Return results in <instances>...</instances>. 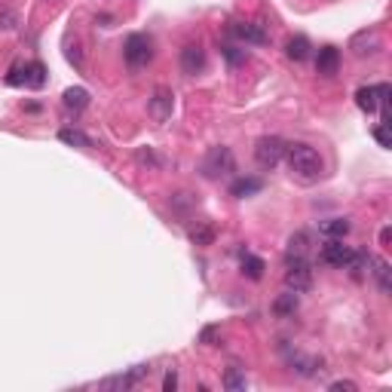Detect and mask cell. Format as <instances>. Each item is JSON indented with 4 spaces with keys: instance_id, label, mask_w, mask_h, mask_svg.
Listing matches in <instances>:
<instances>
[{
    "instance_id": "1",
    "label": "cell",
    "mask_w": 392,
    "mask_h": 392,
    "mask_svg": "<svg viewBox=\"0 0 392 392\" xmlns=\"http://www.w3.org/2000/svg\"><path fill=\"white\" fill-rule=\"evenodd\" d=\"M285 160H288V169H292L297 178L304 184H313L322 178V156L316 147L304 144V142H294V144H285Z\"/></svg>"
},
{
    "instance_id": "2",
    "label": "cell",
    "mask_w": 392,
    "mask_h": 392,
    "mask_svg": "<svg viewBox=\"0 0 392 392\" xmlns=\"http://www.w3.org/2000/svg\"><path fill=\"white\" fill-rule=\"evenodd\" d=\"M285 285H288V292H294V294L310 292V288H313V264H310V258L285 255Z\"/></svg>"
},
{
    "instance_id": "3",
    "label": "cell",
    "mask_w": 392,
    "mask_h": 392,
    "mask_svg": "<svg viewBox=\"0 0 392 392\" xmlns=\"http://www.w3.org/2000/svg\"><path fill=\"white\" fill-rule=\"evenodd\" d=\"M233 169H236V160H233V151L230 147H212L209 154L202 156V163H200V172H202V178H224V175H230Z\"/></svg>"
},
{
    "instance_id": "4",
    "label": "cell",
    "mask_w": 392,
    "mask_h": 392,
    "mask_svg": "<svg viewBox=\"0 0 392 392\" xmlns=\"http://www.w3.org/2000/svg\"><path fill=\"white\" fill-rule=\"evenodd\" d=\"M285 160V142L282 138H276V135H264V138H258V144H255V163L260 166V169H276L279 163Z\"/></svg>"
},
{
    "instance_id": "5",
    "label": "cell",
    "mask_w": 392,
    "mask_h": 392,
    "mask_svg": "<svg viewBox=\"0 0 392 392\" xmlns=\"http://www.w3.org/2000/svg\"><path fill=\"white\" fill-rule=\"evenodd\" d=\"M123 55H126L129 68H144V64H151V59H154V40L147 34H129Z\"/></svg>"
},
{
    "instance_id": "6",
    "label": "cell",
    "mask_w": 392,
    "mask_h": 392,
    "mask_svg": "<svg viewBox=\"0 0 392 392\" xmlns=\"http://www.w3.org/2000/svg\"><path fill=\"white\" fill-rule=\"evenodd\" d=\"M380 50H384V34H380L377 28H365V31L350 37V52L356 55V59H371V55H377Z\"/></svg>"
},
{
    "instance_id": "7",
    "label": "cell",
    "mask_w": 392,
    "mask_h": 392,
    "mask_svg": "<svg viewBox=\"0 0 392 392\" xmlns=\"http://www.w3.org/2000/svg\"><path fill=\"white\" fill-rule=\"evenodd\" d=\"M172 108H175V96L169 86H156L154 96L147 98V114H151L154 123H166L172 117Z\"/></svg>"
},
{
    "instance_id": "8",
    "label": "cell",
    "mask_w": 392,
    "mask_h": 392,
    "mask_svg": "<svg viewBox=\"0 0 392 392\" xmlns=\"http://www.w3.org/2000/svg\"><path fill=\"white\" fill-rule=\"evenodd\" d=\"M352 255H356V248L343 246V239H325V246L319 251V260H322V264H331V267L347 270L350 260H352Z\"/></svg>"
},
{
    "instance_id": "9",
    "label": "cell",
    "mask_w": 392,
    "mask_h": 392,
    "mask_svg": "<svg viewBox=\"0 0 392 392\" xmlns=\"http://www.w3.org/2000/svg\"><path fill=\"white\" fill-rule=\"evenodd\" d=\"M230 31H233V37H239L242 43H251V46L270 43V34L264 31V25H258V22H233Z\"/></svg>"
},
{
    "instance_id": "10",
    "label": "cell",
    "mask_w": 392,
    "mask_h": 392,
    "mask_svg": "<svg viewBox=\"0 0 392 392\" xmlns=\"http://www.w3.org/2000/svg\"><path fill=\"white\" fill-rule=\"evenodd\" d=\"M181 71L188 74V77H196V74L205 71V50H202V43H188L181 50Z\"/></svg>"
},
{
    "instance_id": "11",
    "label": "cell",
    "mask_w": 392,
    "mask_h": 392,
    "mask_svg": "<svg viewBox=\"0 0 392 392\" xmlns=\"http://www.w3.org/2000/svg\"><path fill=\"white\" fill-rule=\"evenodd\" d=\"M151 374V368L147 365H135L132 371H129V374H120V377H110V380H105V389H132V386H138L142 384V380Z\"/></svg>"
},
{
    "instance_id": "12",
    "label": "cell",
    "mask_w": 392,
    "mask_h": 392,
    "mask_svg": "<svg viewBox=\"0 0 392 392\" xmlns=\"http://www.w3.org/2000/svg\"><path fill=\"white\" fill-rule=\"evenodd\" d=\"M340 68V52L334 50V46H322L319 55H316V74H322V77H334Z\"/></svg>"
},
{
    "instance_id": "13",
    "label": "cell",
    "mask_w": 392,
    "mask_h": 392,
    "mask_svg": "<svg viewBox=\"0 0 392 392\" xmlns=\"http://www.w3.org/2000/svg\"><path fill=\"white\" fill-rule=\"evenodd\" d=\"M62 105L68 108V110H74V114H80V110H86V108H89V92L83 89V86H71V89H64Z\"/></svg>"
},
{
    "instance_id": "14",
    "label": "cell",
    "mask_w": 392,
    "mask_h": 392,
    "mask_svg": "<svg viewBox=\"0 0 392 392\" xmlns=\"http://www.w3.org/2000/svg\"><path fill=\"white\" fill-rule=\"evenodd\" d=\"M46 83V68L40 62H31V64H25L22 68V86L28 89H40Z\"/></svg>"
},
{
    "instance_id": "15",
    "label": "cell",
    "mask_w": 392,
    "mask_h": 392,
    "mask_svg": "<svg viewBox=\"0 0 392 392\" xmlns=\"http://www.w3.org/2000/svg\"><path fill=\"white\" fill-rule=\"evenodd\" d=\"M352 224L347 218H328V221H319V233L328 239H343L350 233Z\"/></svg>"
},
{
    "instance_id": "16",
    "label": "cell",
    "mask_w": 392,
    "mask_h": 392,
    "mask_svg": "<svg viewBox=\"0 0 392 392\" xmlns=\"http://www.w3.org/2000/svg\"><path fill=\"white\" fill-rule=\"evenodd\" d=\"M260 188H264V181H260V178H236V181L230 184V196H236V200H246V196L260 193Z\"/></svg>"
},
{
    "instance_id": "17",
    "label": "cell",
    "mask_w": 392,
    "mask_h": 392,
    "mask_svg": "<svg viewBox=\"0 0 392 392\" xmlns=\"http://www.w3.org/2000/svg\"><path fill=\"white\" fill-rule=\"evenodd\" d=\"M292 371H297L301 377H313L316 371H322V362L313 359V356H301V352H294V356H292Z\"/></svg>"
},
{
    "instance_id": "18",
    "label": "cell",
    "mask_w": 392,
    "mask_h": 392,
    "mask_svg": "<svg viewBox=\"0 0 392 392\" xmlns=\"http://www.w3.org/2000/svg\"><path fill=\"white\" fill-rule=\"evenodd\" d=\"M371 267H374V279H377V285H380V292L389 294L392 292V270H389V260L384 258H371Z\"/></svg>"
},
{
    "instance_id": "19",
    "label": "cell",
    "mask_w": 392,
    "mask_h": 392,
    "mask_svg": "<svg viewBox=\"0 0 392 392\" xmlns=\"http://www.w3.org/2000/svg\"><path fill=\"white\" fill-rule=\"evenodd\" d=\"M310 242L313 236L306 230H297L292 233V239H288V255H301V258H310Z\"/></svg>"
},
{
    "instance_id": "20",
    "label": "cell",
    "mask_w": 392,
    "mask_h": 392,
    "mask_svg": "<svg viewBox=\"0 0 392 392\" xmlns=\"http://www.w3.org/2000/svg\"><path fill=\"white\" fill-rule=\"evenodd\" d=\"M285 55L292 62H304L306 55H310V40H306V37H301V34L292 37V40L285 43Z\"/></svg>"
},
{
    "instance_id": "21",
    "label": "cell",
    "mask_w": 392,
    "mask_h": 392,
    "mask_svg": "<svg viewBox=\"0 0 392 392\" xmlns=\"http://www.w3.org/2000/svg\"><path fill=\"white\" fill-rule=\"evenodd\" d=\"M356 105L365 110V114H374L377 105H380V98H377V86H362L356 92Z\"/></svg>"
},
{
    "instance_id": "22",
    "label": "cell",
    "mask_w": 392,
    "mask_h": 392,
    "mask_svg": "<svg viewBox=\"0 0 392 392\" xmlns=\"http://www.w3.org/2000/svg\"><path fill=\"white\" fill-rule=\"evenodd\" d=\"M264 260H260L258 255H251V251H242V273H246L248 279H255V282H258V279L260 276H264Z\"/></svg>"
},
{
    "instance_id": "23",
    "label": "cell",
    "mask_w": 392,
    "mask_h": 392,
    "mask_svg": "<svg viewBox=\"0 0 392 392\" xmlns=\"http://www.w3.org/2000/svg\"><path fill=\"white\" fill-rule=\"evenodd\" d=\"M59 142L71 144V147H80V151H89V147H92V138L83 135L80 129H62V132H59Z\"/></svg>"
},
{
    "instance_id": "24",
    "label": "cell",
    "mask_w": 392,
    "mask_h": 392,
    "mask_svg": "<svg viewBox=\"0 0 392 392\" xmlns=\"http://www.w3.org/2000/svg\"><path fill=\"white\" fill-rule=\"evenodd\" d=\"M221 384H224V389H227V392H246V374H242V371L239 368H227V371H224V380H221Z\"/></svg>"
},
{
    "instance_id": "25",
    "label": "cell",
    "mask_w": 392,
    "mask_h": 392,
    "mask_svg": "<svg viewBox=\"0 0 392 392\" xmlns=\"http://www.w3.org/2000/svg\"><path fill=\"white\" fill-rule=\"evenodd\" d=\"M190 239H193V246H212V242H214V227H212V224H200V227L190 230Z\"/></svg>"
},
{
    "instance_id": "26",
    "label": "cell",
    "mask_w": 392,
    "mask_h": 392,
    "mask_svg": "<svg viewBox=\"0 0 392 392\" xmlns=\"http://www.w3.org/2000/svg\"><path fill=\"white\" fill-rule=\"evenodd\" d=\"M273 310H276V316H294V310H297V294H294V292L282 294V297H279V301L273 304Z\"/></svg>"
},
{
    "instance_id": "27",
    "label": "cell",
    "mask_w": 392,
    "mask_h": 392,
    "mask_svg": "<svg viewBox=\"0 0 392 392\" xmlns=\"http://www.w3.org/2000/svg\"><path fill=\"white\" fill-rule=\"evenodd\" d=\"M163 389H166V392H175V389H178V371H175V368L166 371V377H163Z\"/></svg>"
},
{
    "instance_id": "28",
    "label": "cell",
    "mask_w": 392,
    "mask_h": 392,
    "mask_svg": "<svg viewBox=\"0 0 392 392\" xmlns=\"http://www.w3.org/2000/svg\"><path fill=\"white\" fill-rule=\"evenodd\" d=\"M374 138H377V144H380V147H389V126H386V123H380V126L374 129Z\"/></svg>"
},
{
    "instance_id": "29",
    "label": "cell",
    "mask_w": 392,
    "mask_h": 392,
    "mask_svg": "<svg viewBox=\"0 0 392 392\" xmlns=\"http://www.w3.org/2000/svg\"><path fill=\"white\" fill-rule=\"evenodd\" d=\"M359 386L352 384V380H334L331 384V392H356Z\"/></svg>"
},
{
    "instance_id": "30",
    "label": "cell",
    "mask_w": 392,
    "mask_h": 392,
    "mask_svg": "<svg viewBox=\"0 0 392 392\" xmlns=\"http://www.w3.org/2000/svg\"><path fill=\"white\" fill-rule=\"evenodd\" d=\"M214 338H218V328H202V334H200V343H205V347H212V343H214Z\"/></svg>"
},
{
    "instance_id": "31",
    "label": "cell",
    "mask_w": 392,
    "mask_h": 392,
    "mask_svg": "<svg viewBox=\"0 0 392 392\" xmlns=\"http://www.w3.org/2000/svg\"><path fill=\"white\" fill-rule=\"evenodd\" d=\"M389 236H392V233H389V227H384V230H380V246H386V242H389Z\"/></svg>"
}]
</instances>
